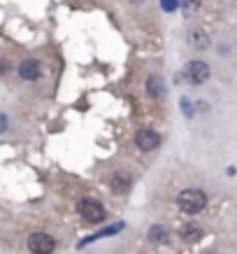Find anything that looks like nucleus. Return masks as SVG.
Listing matches in <instances>:
<instances>
[{"label": "nucleus", "mask_w": 237, "mask_h": 254, "mask_svg": "<svg viewBox=\"0 0 237 254\" xmlns=\"http://www.w3.org/2000/svg\"><path fill=\"white\" fill-rule=\"evenodd\" d=\"M177 205H179V210L186 212V215H198V212L205 210L207 196L200 191V189H184V191L177 196Z\"/></svg>", "instance_id": "nucleus-1"}, {"label": "nucleus", "mask_w": 237, "mask_h": 254, "mask_svg": "<svg viewBox=\"0 0 237 254\" xmlns=\"http://www.w3.org/2000/svg\"><path fill=\"white\" fill-rule=\"evenodd\" d=\"M146 238L151 240V243L165 245V243L170 240V231L165 229V226H161V224H153V226H149V231H146Z\"/></svg>", "instance_id": "nucleus-10"}, {"label": "nucleus", "mask_w": 237, "mask_h": 254, "mask_svg": "<svg viewBox=\"0 0 237 254\" xmlns=\"http://www.w3.org/2000/svg\"><path fill=\"white\" fill-rule=\"evenodd\" d=\"M19 77L26 79V82H38L42 77V65H40L38 59H26L19 65Z\"/></svg>", "instance_id": "nucleus-7"}, {"label": "nucleus", "mask_w": 237, "mask_h": 254, "mask_svg": "<svg viewBox=\"0 0 237 254\" xmlns=\"http://www.w3.org/2000/svg\"><path fill=\"white\" fill-rule=\"evenodd\" d=\"M5 131H7V117L0 112V133H5Z\"/></svg>", "instance_id": "nucleus-15"}, {"label": "nucleus", "mask_w": 237, "mask_h": 254, "mask_svg": "<svg viewBox=\"0 0 237 254\" xmlns=\"http://www.w3.org/2000/svg\"><path fill=\"white\" fill-rule=\"evenodd\" d=\"M146 93H149V98H163V93H165V84H163V77L161 75H151V77L146 79Z\"/></svg>", "instance_id": "nucleus-9"}, {"label": "nucleus", "mask_w": 237, "mask_h": 254, "mask_svg": "<svg viewBox=\"0 0 237 254\" xmlns=\"http://www.w3.org/2000/svg\"><path fill=\"white\" fill-rule=\"evenodd\" d=\"M7 70H9V63L2 59V61H0V77H5V75H7Z\"/></svg>", "instance_id": "nucleus-14"}, {"label": "nucleus", "mask_w": 237, "mask_h": 254, "mask_svg": "<svg viewBox=\"0 0 237 254\" xmlns=\"http://www.w3.org/2000/svg\"><path fill=\"white\" fill-rule=\"evenodd\" d=\"M179 238L184 240V243H198L200 238H202V229H200L198 224H184L182 229H179Z\"/></svg>", "instance_id": "nucleus-8"}, {"label": "nucleus", "mask_w": 237, "mask_h": 254, "mask_svg": "<svg viewBox=\"0 0 237 254\" xmlns=\"http://www.w3.org/2000/svg\"><path fill=\"white\" fill-rule=\"evenodd\" d=\"M28 250L33 254H51L56 250V240L49 236V233H33L31 238H28Z\"/></svg>", "instance_id": "nucleus-4"}, {"label": "nucleus", "mask_w": 237, "mask_h": 254, "mask_svg": "<svg viewBox=\"0 0 237 254\" xmlns=\"http://www.w3.org/2000/svg\"><path fill=\"white\" fill-rule=\"evenodd\" d=\"M189 45L195 47V49H207L209 47V35L202 28H195V31L189 33Z\"/></svg>", "instance_id": "nucleus-11"}, {"label": "nucleus", "mask_w": 237, "mask_h": 254, "mask_svg": "<svg viewBox=\"0 0 237 254\" xmlns=\"http://www.w3.org/2000/svg\"><path fill=\"white\" fill-rule=\"evenodd\" d=\"M184 79L189 82V84H205L207 79H209V65H207L205 61H189L186 65H184Z\"/></svg>", "instance_id": "nucleus-3"}, {"label": "nucleus", "mask_w": 237, "mask_h": 254, "mask_svg": "<svg viewBox=\"0 0 237 254\" xmlns=\"http://www.w3.org/2000/svg\"><path fill=\"white\" fill-rule=\"evenodd\" d=\"M200 2H202V0H184V2H182L184 14H186V16H193L200 9Z\"/></svg>", "instance_id": "nucleus-12"}, {"label": "nucleus", "mask_w": 237, "mask_h": 254, "mask_svg": "<svg viewBox=\"0 0 237 254\" xmlns=\"http://www.w3.org/2000/svg\"><path fill=\"white\" fill-rule=\"evenodd\" d=\"M130 187H133V180L123 170H116L114 175L109 177V191L116 193V196H126L130 191Z\"/></svg>", "instance_id": "nucleus-6"}, {"label": "nucleus", "mask_w": 237, "mask_h": 254, "mask_svg": "<svg viewBox=\"0 0 237 254\" xmlns=\"http://www.w3.org/2000/svg\"><path fill=\"white\" fill-rule=\"evenodd\" d=\"M177 5H179L177 0H161V7L165 9V12H175Z\"/></svg>", "instance_id": "nucleus-13"}, {"label": "nucleus", "mask_w": 237, "mask_h": 254, "mask_svg": "<svg viewBox=\"0 0 237 254\" xmlns=\"http://www.w3.org/2000/svg\"><path fill=\"white\" fill-rule=\"evenodd\" d=\"M135 145L142 152H153V149L161 147V135H158V131H153V128H140L138 135H135Z\"/></svg>", "instance_id": "nucleus-5"}, {"label": "nucleus", "mask_w": 237, "mask_h": 254, "mask_svg": "<svg viewBox=\"0 0 237 254\" xmlns=\"http://www.w3.org/2000/svg\"><path fill=\"white\" fill-rule=\"evenodd\" d=\"M77 210H79L82 219L89 224H100L105 219V208H102V203L95 198H82L77 203Z\"/></svg>", "instance_id": "nucleus-2"}]
</instances>
